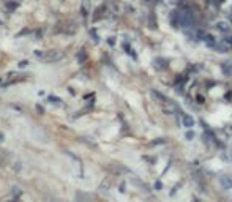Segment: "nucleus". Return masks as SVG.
I'll list each match as a JSON object with an SVG mask.
<instances>
[{"label": "nucleus", "mask_w": 232, "mask_h": 202, "mask_svg": "<svg viewBox=\"0 0 232 202\" xmlns=\"http://www.w3.org/2000/svg\"><path fill=\"white\" fill-rule=\"evenodd\" d=\"M38 57H41L44 62H57L60 59H63V54L59 52V51H46V52H40V51H36L35 52Z\"/></svg>", "instance_id": "1"}, {"label": "nucleus", "mask_w": 232, "mask_h": 202, "mask_svg": "<svg viewBox=\"0 0 232 202\" xmlns=\"http://www.w3.org/2000/svg\"><path fill=\"white\" fill-rule=\"evenodd\" d=\"M183 125L188 126V128H191L193 125H194V120H193V117H190V115H183Z\"/></svg>", "instance_id": "2"}, {"label": "nucleus", "mask_w": 232, "mask_h": 202, "mask_svg": "<svg viewBox=\"0 0 232 202\" xmlns=\"http://www.w3.org/2000/svg\"><path fill=\"white\" fill-rule=\"evenodd\" d=\"M152 97H153V98H156V100H159L161 103H164V101H166V98L163 97V95H159L158 92H152Z\"/></svg>", "instance_id": "3"}, {"label": "nucleus", "mask_w": 232, "mask_h": 202, "mask_svg": "<svg viewBox=\"0 0 232 202\" xmlns=\"http://www.w3.org/2000/svg\"><path fill=\"white\" fill-rule=\"evenodd\" d=\"M216 27H218L221 32H228V29H229L228 24H224V22H219V24H216Z\"/></svg>", "instance_id": "4"}, {"label": "nucleus", "mask_w": 232, "mask_h": 202, "mask_svg": "<svg viewBox=\"0 0 232 202\" xmlns=\"http://www.w3.org/2000/svg\"><path fill=\"white\" fill-rule=\"evenodd\" d=\"M205 41H207L208 46H213V44H215V40H213L212 35H207V36H205Z\"/></svg>", "instance_id": "5"}, {"label": "nucleus", "mask_w": 232, "mask_h": 202, "mask_svg": "<svg viewBox=\"0 0 232 202\" xmlns=\"http://www.w3.org/2000/svg\"><path fill=\"white\" fill-rule=\"evenodd\" d=\"M193 136H194V133H191V131H190V133H186V137H188V139H191Z\"/></svg>", "instance_id": "6"}, {"label": "nucleus", "mask_w": 232, "mask_h": 202, "mask_svg": "<svg viewBox=\"0 0 232 202\" xmlns=\"http://www.w3.org/2000/svg\"><path fill=\"white\" fill-rule=\"evenodd\" d=\"M27 63H29V62L24 60V62H21V63H19V66H21V68H22V66H27Z\"/></svg>", "instance_id": "7"}]
</instances>
